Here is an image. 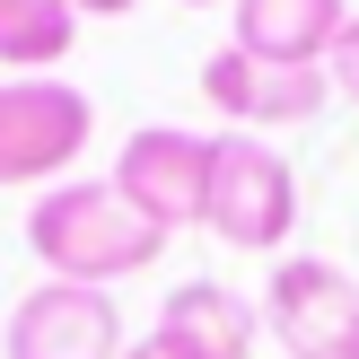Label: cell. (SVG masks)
I'll use <instances>...</instances> for the list:
<instances>
[{"instance_id": "6da1fadb", "label": "cell", "mask_w": 359, "mask_h": 359, "mask_svg": "<svg viewBox=\"0 0 359 359\" xmlns=\"http://www.w3.org/2000/svg\"><path fill=\"white\" fill-rule=\"evenodd\" d=\"M27 245H35V263H44V280L114 290V280L149 272V263L167 255V228L140 219V210L123 202L114 184H97V175H70V184L35 193V210H27Z\"/></svg>"}, {"instance_id": "7a4b0ae2", "label": "cell", "mask_w": 359, "mask_h": 359, "mask_svg": "<svg viewBox=\"0 0 359 359\" xmlns=\"http://www.w3.org/2000/svg\"><path fill=\"white\" fill-rule=\"evenodd\" d=\"M202 228L237 255H280L298 228V175L280 149H263L255 132H219V158H210V202Z\"/></svg>"}, {"instance_id": "3957f363", "label": "cell", "mask_w": 359, "mask_h": 359, "mask_svg": "<svg viewBox=\"0 0 359 359\" xmlns=\"http://www.w3.org/2000/svg\"><path fill=\"white\" fill-rule=\"evenodd\" d=\"M210 158H219V132L140 123V132L114 149V175H105V184H114L123 202L140 210V219H158V228L175 237V228H202V202H210Z\"/></svg>"}, {"instance_id": "277c9868", "label": "cell", "mask_w": 359, "mask_h": 359, "mask_svg": "<svg viewBox=\"0 0 359 359\" xmlns=\"http://www.w3.org/2000/svg\"><path fill=\"white\" fill-rule=\"evenodd\" d=\"M263 325L290 359H359V280L325 255H280L263 280Z\"/></svg>"}, {"instance_id": "5b68a950", "label": "cell", "mask_w": 359, "mask_h": 359, "mask_svg": "<svg viewBox=\"0 0 359 359\" xmlns=\"http://www.w3.org/2000/svg\"><path fill=\"white\" fill-rule=\"evenodd\" d=\"M97 105L70 79H0V184H44L88 149Z\"/></svg>"}, {"instance_id": "8992f818", "label": "cell", "mask_w": 359, "mask_h": 359, "mask_svg": "<svg viewBox=\"0 0 359 359\" xmlns=\"http://www.w3.org/2000/svg\"><path fill=\"white\" fill-rule=\"evenodd\" d=\"M123 307L114 290H79V280H44L9 307L0 359H123Z\"/></svg>"}, {"instance_id": "52a82bcc", "label": "cell", "mask_w": 359, "mask_h": 359, "mask_svg": "<svg viewBox=\"0 0 359 359\" xmlns=\"http://www.w3.org/2000/svg\"><path fill=\"white\" fill-rule=\"evenodd\" d=\"M202 97H210V114H219L228 132H290V123H316L333 105V79L325 70H272V62H255V53L219 44L202 62Z\"/></svg>"}, {"instance_id": "ba28073f", "label": "cell", "mask_w": 359, "mask_h": 359, "mask_svg": "<svg viewBox=\"0 0 359 359\" xmlns=\"http://www.w3.org/2000/svg\"><path fill=\"white\" fill-rule=\"evenodd\" d=\"M228 18H237V35H228L237 53L272 70H325V53L351 27V0H237Z\"/></svg>"}, {"instance_id": "9c48e42d", "label": "cell", "mask_w": 359, "mask_h": 359, "mask_svg": "<svg viewBox=\"0 0 359 359\" xmlns=\"http://www.w3.org/2000/svg\"><path fill=\"white\" fill-rule=\"evenodd\" d=\"M149 333H158L175 359H255L263 316L245 307L237 290H219V280H184V290H167V307H158Z\"/></svg>"}, {"instance_id": "30bf717a", "label": "cell", "mask_w": 359, "mask_h": 359, "mask_svg": "<svg viewBox=\"0 0 359 359\" xmlns=\"http://www.w3.org/2000/svg\"><path fill=\"white\" fill-rule=\"evenodd\" d=\"M70 44H79L70 0H0V62L9 70H53Z\"/></svg>"}, {"instance_id": "8fae6325", "label": "cell", "mask_w": 359, "mask_h": 359, "mask_svg": "<svg viewBox=\"0 0 359 359\" xmlns=\"http://www.w3.org/2000/svg\"><path fill=\"white\" fill-rule=\"evenodd\" d=\"M325 79H333V97H351V105H359V9H351V27H342V44L325 53Z\"/></svg>"}, {"instance_id": "7c38bea8", "label": "cell", "mask_w": 359, "mask_h": 359, "mask_svg": "<svg viewBox=\"0 0 359 359\" xmlns=\"http://www.w3.org/2000/svg\"><path fill=\"white\" fill-rule=\"evenodd\" d=\"M123 9H140V0H70V18H123Z\"/></svg>"}, {"instance_id": "4fadbf2b", "label": "cell", "mask_w": 359, "mask_h": 359, "mask_svg": "<svg viewBox=\"0 0 359 359\" xmlns=\"http://www.w3.org/2000/svg\"><path fill=\"white\" fill-rule=\"evenodd\" d=\"M123 359H175V351H167V342H158V333H149V342H132Z\"/></svg>"}, {"instance_id": "5bb4252c", "label": "cell", "mask_w": 359, "mask_h": 359, "mask_svg": "<svg viewBox=\"0 0 359 359\" xmlns=\"http://www.w3.org/2000/svg\"><path fill=\"white\" fill-rule=\"evenodd\" d=\"M184 9H210V0H184Z\"/></svg>"}]
</instances>
